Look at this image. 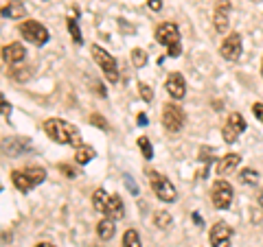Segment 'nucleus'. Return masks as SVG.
<instances>
[{
  "label": "nucleus",
  "instance_id": "obj_1",
  "mask_svg": "<svg viewBox=\"0 0 263 247\" xmlns=\"http://www.w3.org/2000/svg\"><path fill=\"white\" fill-rule=\"evenodd\" d=\"M44 131H46V136L57 145H70V147H75V149L84 145L81 142L79 129L72 125V122L64 120V118H48L44 122Z\"/></svg>",
  "mask_w": 263,
  "mask_h": 247
},
{
  "label": "nucleus",
  "instance_id": "obj_2",
  "mask_svg": "<svg viewBox=\"0 0 263 247\" xmlns=\"http://www.w3.org/2000/svg\"><path fill=\"white\" fill-rule=\"evenodd\" d=\"M92 205L101 212V215L110 217L114 221L125 217V205H123V199L119 195H108L103 188H97V191L92 193Z\"/></svg>",
  "mask_w": 263,
  "mask_h": 247
},
{
  "label": "nucleus",
  "instance_id": "obj_3",
  "mask_svg": "<svg viewBox=\"0 0 263 247\" xmlns=\"http://www.w3.org/2000/svg\"><path fill=\"white\" fill-rule=\"evenodd\" d=\"M46 179V171L40 169V167H31V169H24V171H13L11 173V182L13 186L18 188L20 193H29L33 191L35 186H40Z\"/></svg>",
  "mask_w": 263,
  "mask_h": 247
},
{
  "label": "nucleus",
  "instance_id": "obj_4",
  "mask_svg": "<svg viewBox=\"0 0 263 247\" xmlns=\"http://www.w3.org/2000/svg\"><path fill=\"white\" fill-rule=\"evenodd\" d=\"M156 42L162 44L169 51V57H180L182 46H180V29L174 22H162L156 29Z\"/></svg>",
  "mask_w": 263,
  "mask_h": 247
},
{
  "label": "nucleus",
  "instance_id": "obj_5",
  "mask_svg": "<svg viewBox=\"0 0 263 247\" xmlns=\"http://www.w3.org/2000/svg\"><path fill=\"white\" fill-rule=\"evenodd\" d=\"M147 179H149V186H152V191L156 193V197H158L160 201H164V203H171V201H176V197H178V193H176V188H174V184L169 182L164 175H160L158 171H149L147 173Z\"/></svg>",
  "mask_w": 263,
  "mask_h": 247
},
{
  "label": "nucleus",
  "instance_id": "obj_6",
  "mask_svg": "<svg viewBox=\"0 0 263 247\" xmlns=\"http://www.w3.org/2000/svg\"><path fill=\"white\" fill-rule=\"evenodd\" d=\"M92 59L99 64V68L103 70V75H105V79L110 81V84H117L119 81V68H117V59L105 51V48H101V46H92Z\"/></svg>",
  "mask_w": 263,
  "mask_h": 247
},
{
  "label": "nucleus",
  "instance_id": "obj_7",
  "mask_svg": "<svg viewBox=\"0 0 263 247\" xmlns=\"http://www.w3.org/2000/svg\"><path fill=\"white\" fill-rule=\"evenodd\" d=\"M20 33L22 37L27 39V42H31L33 46H44L48 42V29L44 27V24H40L35 20H24L20 22Z\"/></svg>",
  "mask_w": 263,
  "mask_h": 247
},
{
  "label": "nucleus",
  "instance_id": "obj_8",
  "mask_svg": "<svg viewBox=\"0 0 263 247\" xmlns=\"http://www.w3.org/2000/svg\"><path fill=\"white\" fill-rule=\"evenodd\" d=\"M211 199L217 210H228L230 203H233V186L226 179H217L211 188Z\"/></svg>",
  "mask_w": 263,
  "mask_h": 247
},
{
  "label": "nucleus",
  "instance_id": "obj_9",
  "mask_svg": "<svg viewBox=\"0 0 263 247\" xmlns=\"http://www.w3.org/2000/svg\"><path fill=\"white\" fill-rule=\"evenodd\" d=\"M243 131H246V118L239 112H233L228 116V120L224 122V127H221V138H224V142L233 145V142H237V138H239Z\"/></svg>",
  "mask_w": 263,
  "mask_h": 247
},
{
  "label": "nucleus",
  "instance_id": "obj_10",
  "mask_svg": "<svg viewBox=\"0 0 263 247\" xmlns=\"http://www.w3.org/2000/svg\"><path fill=\"white\" fill-rule=\"evenodd\" d=\"M162 125H164V129L167 131H180L184 127V112H182V108L180 105H176V103H167L162 108Z\"/></svg>",
  "mask_w": 263,
  "mask_h": 247
},
{
  "label": "nucleus",
  "instance_id": "obj_11",
  "mask_svg": "<svg viewBox=\"0 0 263 247\" xmlns=\"http://www.w3.org/2000/svg\"><path fill=\"white\" fill-rule=\"evenodd\" d=\"M219 55L224 57L226 61H237L241 57V35L239 33H230V35H226V39L221 42Z\"/></svg>",
  "mask_w": 263,
  "mask_h": 247
},
{
  "label": "nucleus",
  "instance_id": "obj_12",
  "mask_svg": "<svg viewBox=\"0 0 263 247\" xmlns=\"http://www.w3.org/2000/svg\"><path fill=\"white\" fill-rule=\"evenodd\" d=\"M209 238H211V245H213V247H230L233 228H230L228 223H224V221H217V223L211 228Z\"/></svg>",
  "mask_w": 263,
  "mask_h": 247
},
{
  "label": "nucleus",
  "instance_id": "obj_13",
  "mask_svg": "<svg viewBox=\"0 0 263 247\" xmlns=\"http://www.w3.org/2000/svg\"><path fill=\"white\" fill-rule=\"evenodd\" d=\"M230 0H217L215 11H213V27L219 35H224L228 31V22H230Z\"/></svg>",
  "mask_w": 263,
  "mask_h": 247
},
{
  "label": "nucleus",
  "instance_id": "obj_14",
  "mask_svg": "<svg viewBox=\"0 0 263 247\" xmlns=\"http://www.w3.org/2000/svg\"><path fill=\"white\" fill-rule=\"evenodd\" d=\"M164 90H167L169 96H171V98H176V101L184 98V94H186L184 77L180 75V72H171V75L167 77V81H164Z\"/></svg>",
  "mask_w": 263,
  "mask_h": 247
},
{
  "label": "nucleus",
  "instance_id": "obj_15",
  "mask_svg": "<svg viewBox=\"0 0 263 247\" xmlns=\"http://www.w3.org/2000/svg\"><path fill=\"white\" fill-rule=\"evenodd\" d=\"M0 11L7 20H20L27 15V7L22 0H0Z\"/></svg>",
  "mask_w": 263,
  "mask_h": 247
},
{
  "label": "nucleus",
  "instance_id": "obj_16",
  "mask_svg": "<svg viewBox=\"0 0 263 247\" xmlns=\"http://www.w3.org/2000/svg\"><path fill=\"white\" fill-rule=\"evenodd\" d=\"M24 57H27V51H24V46H22V44H18V42L7 44V46L3 48V59H5L7 64H9V66L24 61Z\"/></svg>",
  "mask_w": 263,
  "mask_h": 247
},
{
  "label": "nucleus",
  "instance_id": "obj_17",
  "mask_svg": "<svg viewBox=\"0 0 263 247\" xmlns=\"http://www.w3.org/2000/svg\"><path fill=\"white\" fill-rule=\"evenodd\" d=\"M239 164H241V155L239 153H228L215 164V171H217V175H228V173L237 171Z\"/></svg>",
  "mask_w": 263,
  "mask_h": 247
},
{
  "label": "nucleus",
  "instance_id": "obj_18",
  "mask_svg": "<svg viewBox=\"0 0 263 247\" xmlns=\"http://www.w3.org/2000/svg\"><path fill=\"white\" fill-rule=\"evenodd\" d=\"M114 232H117L114 219L105 217V219H101V221L97 223V234H99V238H101V241H110V238L114 236Z\"/></svg>",
  "mask_w": 263,
  "mask_h": 247
},
{
  "label": "nucleus",
  "instance_id": "obj_19",
  "mask_svg": "<svg viewBox=\"0 0 263 247\" xmlns=\"http://www.w3.org/2000/svg\"><path fill=\"white\" fill-rule=\"evenodd\" d=\"M92 158H97V151L92 149V147H88V145L77 147V151H75V162L77 164H88V162H92Z\"/></svg>",
  "mask_w": 263,
  "mask_h": 247
},
{
  "label": "nucleus",
  "instance_id": "obj_20",
  "mask_svg": "<svg viewBox=\"0 0 263 247\" xmlns=\"http://www.w3.org/2000/svg\"><path fill=\"white\" fill-rule=\"evenodd\" d=\"M154 225L160 228V230L169 228V225H171V215H169L167 210H158V212L154 215Z\"/></svg>",
  "mask_w": 263,
  "mask_h": 247
},
{
  "label": "nucleus",
  "instance_id": "obj_21",
  "mask_svg": "<svg viewBox=\"0 0 263 247\" xmlns=\"http://www.w3.org/2000/svg\"><path fill=\"white\" fill-rule=\"evenodd\" d=\"M239 179L243 184H248V186H254L259 182V173L254 171V169H243L241 173H239Z\"/></svg>",
  "mask_w": 263,
  "mask_h": 247
},
{
  "label": "nucleus",
  "instance_id": "obj_22",
  "mask_svg": "<svg viewBox=\"0 0 263 247\" xmlns=\"http://www.w3.org/2000/svg\"><path fill=\"white\" fill-rule=\"evenodd\" d=\"M123 247H141V236L136 230H127L123 236Z\"/></svg>",
  "mask_w": 263,
  "mask_h": 247
},
{
  "label": "nucleus",
  "instance_id": "obj_23",
  "mask_svg": "<svg viewBox=\"0 0 263 247\" xmlns=\"http://www.w3.org/2000/svg\"><path fill=\"white\" fill-rule=\"evenodd\" d=\"M132 64H134L136 68H143L147 64V53L143 48H134V51H132Z\"/></svg>",
  "mask_w": 263,
  "mask_h": 247
},
{
  "label": "nucleus",
  "instance_id": "obj_24",
  "mask_svg": "<svg viewBox=\"0 0 263 247\" xmlns=\"http://www.w3.org/2000/svg\"><path fill=\"white\" fill-rule=\"evenodd\" d=\"M138 147H141V151H143V155H145L147 160L154 158V149H152V142H149V138H147V136L138 138Z\"/></svg>",
  "mask_w": 263,
  "mask_h": 247
},
{
  "label": "nucleus",
  "instance_id": "obj_25",
  "mask_svg": "<svg viewBox=\"0 0 263 247\" xmlns=\"http://www.w3.org/2000/svg\"><path fill=\"white\" fill-rule=\"evenodd\" d=\"M68 31H70L72 42H75V44L84 42V37H81V31H79V27H77V20H75V18H68Z\"/></svg>",
  "mask_w": 263,
  "mask_h": 247
},
{
  "label": "nucleus",
  "instance_id": "obj_26",
  "mask_svg": "<svg viewBox=\"0 0 263 247\" xmlns=\"http://www.w3.org/2000/svg\"><path fill=\"white\" fill-rule=\"evenodd\" d=\"M90 122H92L95 127H99V129H103V131H108L110 129V125H108V120H105L101 114H92V116H90Z\"/></svg>",
  "mask_w": 263,
  "mask_h": 247
},
{
  "label": "nucleus",
  "instance_id": "obj_27",
  "mask_svg": "<svg viewBox=\"0 0 263 247\" xmlns=\"http://www.w3.org/2000/svg\"><path fill=\"white\" fill-rule=\"evenodd\" d=\"M138 92H141V98L145 103H149L152 98H154V90L147 86V84H138Z\"/></svg>",
  "mask_w": 263,
  "mask_h": 247
},
{
  "label": "nucleus",
  "instance_id": "obj_28",
  "mask_svg": "<svg viewBox=\"0 0 263 247\" xmlns=\"http://www.w3.org/2000/svg\"><path fill=\"white\" fill-rule=\"evenodd\" d=\"M60 171L64 173V175L66 177H68V179H72V177H77V171L75 169H72V167H68V164H60Z\"/></svg>",
  "mask_w": 263,
  "mask_h": 247
},
{
  "label": "nucleus",
  "instance_id": "obj_29",
  "mask_svg": "<svg viewBox=\"0 0 263 247\" xmlns=\"http://www.w3.org/2000/svg\"><path fill=\"white\" fill-rule=\"evenodd\" d=\"M252 114H254V118H257L259 122H263V103H254L252 105Z\"/></svg>",
  "mask_w": 263,
  "mask_h": 247
},
{
  "label": "nucleus",
  "instance_id": "obj_30",
  "mask_svg": "<svg viewBox=\"0 0 263 247\" xmlns=\"http://www.w3.org/2000/svg\"><path fill=\"white\" fill-rule=\"evenodd\" d=\"M9 114H11V105L7 103V98H3V118L7 120L9 118Z\"/></svg>",
  "mask_w": 263,
  "mask_h": 247
},
{
  "label": "nucleus",
  "instance_id": "obj_31",
  "mask_svg": "<svg viewBox=\"0 0 263 247\" xmlns=\"http://www.w3.org/2000/svg\"><path fill=\"white\" fill-rule=\"evenodd\" d=\"M149 9L160 11V9H162V0H149Z\"/></svg>",
  "mask_w": 263,
  "mask_h": 247
},
{
  "label": "nucleus",
  "instance_id": "obj_32",
  "mask_svg": "<svg viewBox=\"0 0 263 247\" xmlns=\"http://www.w3.org/2000/svg\"><path fill=\"white\" fill-rule=\"evenodd\" d=\"M138 125H147V116H145V114H138Z\"/></svg>",
  "mask_w": 263,
  "mask_h": 247
},
{
  "label": "nucleus",
  "instance_id": "obj_33",
  "mask_svg": "<svg viewBox=\"0 0 263 247\" xmlns=\"http://www.w3.org/2000/svg\"><path fill=\"white\" fill-rule=\"evenodd\" d=\"M35 247H55V245L53 243H37Z\"/></svg>",
  "mask_w": 263,
  "mask_h": 247
},
{
  "label": "nucleus",
  "instance_id": "obj_34",
  "mask_svg": "<svg viewBox=\"0 0 263 247\" xmlns=\"http://www.w3.org/2000/svg\"><path fill=\"white\" fill-rule=\"evenodd\" d=\"M257 201H259V205H261V208H263V191L259 193V199H257Z\"/></svg>",
  "mask_w": 263,
  "mask_h": 247
},
{
  "label": "nucleus",
  "instance_id": "obj_35",
  "mask_svg": "<svg viewBox=\"0 0 263 247\" xmlns=\"http://www.w3.org/2000/svg\"><path fill=\"white\" fill-rule=\"evenodd\" d=\"M261 77H263V61H261Z\"/></svg>",
  "mask_w": 263,
  "mask_h": 247
}]
</instances>
